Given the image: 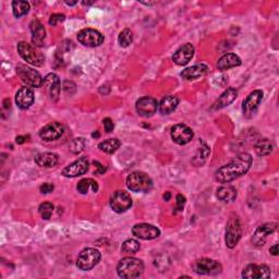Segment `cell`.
Returning <instances> with one entry per match:
<instances>
[{
    "instance_id": "cell-15",
    "label": "cell",
    "mask_w": 279,
    "mask_h": 279,
    "mask_svg": "<svg viewBox=\"0 0 279 279\" xmlns=\"http://www.w3.org/2000/svg\"><path fill=\"white\" fill-rule=\"evenodd\" d=\"M135 108L141 117L149 118L152 117L154 113L157 111L158 104L155 98L150 97V96H145V97H142L136 101Z\"/></svg>"
},
{
    "instance_id": "cell-14",
    "label": "cell",
    "mask_w": 279,
    "mask_h": 279,
    "mask_svg": "<svg viewBox=\"0 0 279 279\" xmlns=\"http://www.w3.org/2000/svg\"><path fill=\"white\" fill-rule=\"evenodd\" d=\"M278 224L276 223H269V224H264L260 227H258V229L255 230L254 235L252 237V244L256 248H261L263 247L266 239L270 235H272L273 232H275L277 230Z\"/></svg>"
},
{
    "instance_id": "cell-36",
    "label": "cell",
    "mask_w": 279,
    "mask_h": 279,
    "mask_svg": "<svg viewBox=\"0 0 279 279\" xmlns=\"http://www.w3.org/2000/svg\"><path fill=\"white\" fill-rule=\"evenodd\" d=\"M54 208H55V206L51 203L44 202V203L39 205L38 212H39V214H41V216L44 219L48 220V219H50L51 215H53V213H54Z\"/></svg>"
},
{
    "instance_id": "cell-49",
    "label": "cell",
    "mask_w": 279,
    "mask_h": 279,
    "mask_svg": "<svg viewBox=\"0 0 279 279\" xmlns=\"http://www.w3.org/2000/svg\"><path fill=\"white\" fill-rule=\"evenodd\" d=\"M82 3H83V4H88V5H90V4H93L94 2H87V1H83Z\"/></svg>"
},
{
    "instance_id": "cell-19",
    "label": "cell",
    "mask_w": 279,
    "mask_h": 279,
    "mask_svg": "<svg viewBox=\"0 0 279 279\" xmlns=\"http://www.w3.org/2000/svg\"><path fill=\"white\" fill-rule=\"evenodd\" d=\"M193 55H194V47L192 44L187 43L176 51L173 56V61L178 66H186V64H189Z\"/></svg>"
},
{
    "instance_id": "cell-2",
    "label": "cell",
    "mask_w": 279,
    "mask_h": 279,
    "mask_svg": "<svg viewBox=\"0 0 279 279\" xmlns=\"http://www.w3.org/2000/svg\"><path fill=\"white\" fill-rule=\"evenodd\" d=\"M144 271L143 262L135 258H124L118 263L117 273L119 277L126 279L138 278Z\"/></svg>"
},
{
    "instance_id": "cell-5",
    "label": "cell",
    "mask_w": 279,
    "mask_h": 279,
    "mask_svg": "<svg viewBox=\"0 0 279 279\" xmlns=\"http://www.w3.org/2000/svg\"><path fill=\"white\" fill-rule=\"evenodd\" d=\"M19 55L28 64L35 67H42L45 62V56L39 51L36 46L26 42H20L18 44Z\"/></svg>"
},
{
    "instance_id": "cell-20",
    "label": "cell",
    "mask_w": 279,
    "mask_h": 279,
    "mask_svg": "<svg viewBox=\"0 0 279 279\" xmlns=\"http://www.w3.org/2000/svg\"><path fill=\"white\" fill-rule=\"evenodd\" d=\"M34 93L30 88H21L15 94V104L21 109H27L34 102Z\"/></svg>"
},
{
    "instance_id": "cell-3",
    "label": "cell",
    "mask_w": 279,
    "mask_h": 279,
    "mask_svg": "<svg viewBox=\"0 0 279 279\" xmlns=\"http://www.w3.org/2000/svg\"><path fill=\"white\" fill-rule=\"evenodd\" d=\"M126 185L129 190L136 193H146L153 189L152 179L149 177V175L142 172H134L130 174L127 177Z\"/></svg>"
},
{
    "instance_id": "cell-21",
    "label": "cell",
    "mask_w": 279,
    "mask_h": 279,
    "mask_svg": "<svg viewBox=\"0 0 279 279\" xmlns=\"http://www.w3.org/2000/svg\"><path fill=\"white\" fill-rule=\"evenodd\" d=\"M30 30L32 33V42L34 46H44L45 37H46V31H45L44 25L38 20H33L30 24Z\"/></svg>"
},
{
    "instance_id": "cell-45",
    "label": "cell",
    "mask_w": 279,
    "mask_h": 279,
    "mask_svg": "<svg viewBox=\"0 0 279 279\" xmlns=\"http://www.w3.org/2000/svg\"><path fill=\"white\" fill-rule=\"evenodd\" d=\"M25 139H26L25 136H21V135H20V136H16L15 142H16V143H18V144H23L24 142H25Z\"/></svg>"
},
{
    "instance_id": "cell-48",
    "label": "cell",
    "mask_w": 279,
    "mask_h": 279,
    "mask_svg": "<svg viewBox=\"0 0 279 279\" xmlns=\"http://www.w3.org/2000/svg\"><path fill=\"white\" fill-rule=\"evenodd\" d=\"M92 136H93V138H99V133L97 132V131H96V132H94V133L92 134Z\"/></svg>"
},
{
    "instance_id": "cell-41",
    "label": "cell",
    "mask_w": 279,
    "mask_h": 279,
    "mask_svg": "<svg viewBox=\"0 0 279 279\" xmlns=\"http://www.w3.org/2000/svg\"><path fill=\"white\" fill-rule=\"evenodd\" d=\"M54 189H55L54 185L48 184V182H46V184H44V185H42L41 186H39V191H41L42 193H44V194H48V193L53 192Z\"/></svg>"
},
{
    "instance_id": "cell-9",
    "label": "cell",
    "mask_w": 279,
    "mask_h": 279,
    "mask_svg": "<svg viewBox=\"0 0 279 279\" xmlns=\"http://www.w3.org/2000/svg\"><path fill=\"white\" fill-rule=\"evenodd\" d=\"M104 39V35L94 28H83L78 34V41L87 47L100 46Z\"/></svg>"
},
{
    "instance_id": "cell-16",
    "label": "cell",
    "mask_w": 279,
    "mask_h": 279,
    "mask_svg": "<svg viewBox=\"0 0 279 279\" xmlns=\"http://www.w3.org/2000/svg\"><path fill=\"white\" fill-rule=\"evenodd\" d=\"M133 236L142 240H153L161 235V230L157 227L150 224H138L132 228Z\"/></svg>"
},
{
    "instance_id": "cell-34",
    "label": "cell",
    "mask_w": 279,
    "mask_h": 279,
    "mask_svg": "<svg viewBox=\"0 0 279 279\" xmlns=\"http://www.w3.org/2000/svg\"><path fill=\"white\" fill-rule=\"evenodd\" d=\"M133 41V33L131 32L129 28H124L123 31L120 32L118 36V43L121 47H129L130 44Z\"/></svg>"
},
{
    "instance_id": "cell-25",
    "label": "cell",
    "mask_w": 279,
    "mask_h": 279,
    "mask_svg": "<svg viewBox=\"0 0 279 279\" xmlns=\"http://www.w3.org/2000/svg\"><path fill=\"white\" fill-rule=\"evenodd\" d=\"M241 65L240 57L236 54H226L217 62V68L220 71L229 70L231 68L239 67Z\"/></svg>"
},
{
    "instance_id": "cell-38",
    "label": "cell",
    "mask_w": 279,
    "mask_h": 279,
    "mask_svg": "<svg viewBox=\"0 0 279 279\" xmlns=\"http://www.w3.org/2000/svg\"><path fill=\"white\" fill-rule=\"evenodd\" d=\"M186 205V197L182 194H178L176 197V206L174 208V214H178L182 212Z\"/></svg>"
},
{
    "instance_id": "cell-39",
    "label": "cell",
    "mask_w": 279,
    "mask_h": 279,
    "mask_svg": "<svg viewBox=\"0 0 279 279\" xmlns=\"http://www.w3.org/2000/svg\"><path fill=\"white\" fill-rule=\"evenodd\" d=\"M66 20V15L65 14H61V13H54L51 14L50 19H49V24L56 26L57 24L59 23V22H64Z\"/></svg>"
},
{
    "instance_id": "cell-44",
    "label": "cell",
    "mask_w": 279,
    "mask_h": 279,
    "mask_svg": "<svg viewBox=\"0 0 279 279\" xmlns=\"http://www.w3.org/2000/svg\"><path fill=\"white\" fill-rule=\"evenodd\" d=\"M270 252L274 255V256H277L278 255V244H274L271 249H270Z\"/></svg>"
},
{
    "instance_id": "cell-46",
    "label": "cell",
    "mask_w": 279,
    "mask_h": 279,
    "mask_svg": "<svg viewBox=\"0 0 279 279\" xmlns=\"http://www.w3.org/2000/svg\"><path fill=\"white\" fill-rule=\"evenodd\" d=\"M170 196H172V194H170V192L165 193V194H164V198H165V201H169V200H170Z\"/></svg>"
},
{
    "instance_id": "cell-7",
    "label": "cell",
    "mask_w": 279,
    "mask_h": 279,
    "mask_svg": "<svg viewBox=\"0 0 279 279\" xmlns=\"http://www.w3.org/2000/svg\"><path fill=\"white\" fill-rule=\"evenodd\" d=\"M16 73H18L21 81L26 84V87L39 88L42 87L44 82L41 75H39L36 70H34L32 68L24 65H19L16 67Z\"/></svg>"
},
{
    "instance_id": "cell-47",
    "label": "cell",
    "mask_w": 279,
    "mask_h": 279,
    "mask_svg": "<svg viewBox=\"0 0 279 279\" xmlns=\"http://www.w3.org/2000/svg\"><path fill=\"white\" fill-rule=\"evenodd\" d=\"M77 3H78L77 1H66V4H68V5H75Z\"/></svg>"
},
{
    "instance_id": "cell-18",
    "label": "cell",
    "mask_w": 279,
    "mask_h": 279,
    "mask_svg": "<svg viewBox=\"0 0 279 279\" xmlns=\"http://www.w3.org/2000/svg\"><path fill=\"white\" fill-rule=\"evenodd\" d=\"M65 133V127L59 122H50L39 131V136L44 141H56Z\"/></svg>"
},
{
    "instance_id": "cell-42",
    "label": "cell",
    "mask_w": 279,
    "mask_h": 279,
    "mask_svg": "<svg viewBox=\"0 0 279 279\" xmlns=\"http://www.w3.org/2000/svg\"><path fill=\"white\" fill-rule=\"evenodd\" d=\"M104 128H105V131L106 132H108V133H110L111 131L113 130V128H115V124H113V122H112V120L110 118H105L104 119Z\"/></svg>"
},
{
    "instance_id": "cell-17",
    "label": "cell",
    "mask_w": 279,
    "mask_h": 279,
    "mask_svg": "<svg viewBox=\"0 0 279 279\" xmlns=\"http://www.w3.org/2000/svg\"><path fill=\"white\" fill-rule=\"evenodd\" d=\"M242 277L246 279H265L271 277V269L267 265L250 264L242 272Z\"/></svg>"
},
{
    "instance_id": "cell-37",
    "label": "cell",
    "mask_w": 279,
    "mask_h": 279,
    "mask_svg": "<svg viewBox=\"0 0 279 279\" xmlns=\"http://www.w3.org/2000/svg\"><path fill=\"white\" fill-rule=\"evenodd\" d=\"M85 147V141L83 138H78L72 140V142L70 143V151L73 154H79L81 153Z\"/></svg>"
},
{
    "instance_id": "cell-13",
    "label": "cell",
    "mask_w": 279,
    "mask_h": 279,
    "mask_svg": "<svg viewBox=\"0 0 279 279\" xmlns=\"http://www.w3.org/2000/svg\"><path fill=\"white\" fill-rule=\"evenodd\" d=\"M88 170H89V161L87 157L83 156L77 159L76 162L70 164L69 166H67L64 170H62V175L67 178H76L84 175Z\"/></svg>"
},
{
    "instance_id": "cell-22",
    "label": "cell",
    "mask_w": 279,
    "mask_h": 279,
    "mask_svg": "<svg viewBox=\"0 0 279 279\" xmlns=\"http://www.w3.org/2000/svg\"><path fill=\"white\" fill-rule=\"evenodd\" d=\"M43 83L46 85L47 89H48L50 98L53 100L58 99L59 94H60V90H61L59 77L55 75V73H49V75L46 76V78L44 79Z\"/></svg>"
},
{
    "instance_id": "cell-30",
    "label": "cell",
    "mask_w": 279,
    "mask_h": 279,
    "mask_svg": "<svg viewBox=\"0 0 279 279\" xmlns=\"http://www.w3.org/2000/svg\"><path fill=\"white\" fill-rule=\"evenodd\" d=\"M77 189L80 193H81V194H87L90 190H92L93 192L96 193L98 190V185H97V182L93 179L85 178L79 182Z\"/></svg>"
},
{
    "instance_id": "cell-43",
    "label": "cell",
    "mask_w": 279,
    "mask_h": 279,
    "mask_svg": "<svg viewBox=\"0 0 279 279\" xmlns=\"http://www.w3.org/2000/svg\"><path fill=\"white\" fill-rule=\"evenodd\" d=\"M94 165H95V167L98 169V170H97V174L101 175V174H104V173L106 172V167H105V166H102V165H101L100 163L94 162Z\"/></svg>"
},
{
    "instance_id": "cell-4",
    "label": "cell",
    "mask_w": 279,
    "mask_h": 279,
    "mask_svg": "<svg viewBox=\"0 0 279 279\" xmlns=\"http://www.w3.org/2000/svg\"><path fill=\"white\" fill-rule=\"evenodd\" d=\"M242 236V226L241 221L236 214H231L226 226V246L229 249L236 248L239 240Z\"/></svg>"
},
{
    "instance_id": "cell-6",
    "label": "cell",
    "mask_w": 279,
    "mask_h": 279,
    "mask_svg": "<svg viewBox=\"0 0 279 279\" xmlns=\"http://www.w3.org/2000/svg\"><path fill=\"white\" fill-rule=\"evenodd\" d=\"M100 259H101V255L98 250H96L94 248H87L82 250L81 253L79 254L77 266L79 270L87 272L92 270L94 266L97 265L99 263Z\"/></svg>"
},
{
    "instance_id": "cell-29",
    "label": "cell",
    "mask_w": 279,
    "mask_h": 279,
    "mask_svg": "<svg viewBox=\"0 0 279 279\" xmlns=\"http://www.w3.org/2000/svg\"><path fill=\"white\" fill-rule=\"evenodd\" d=\"M254 150L258 155L266 156L270 155V154L274 151V144H273V142L269 139H261L256 142Z\"/></svg>"
},
{
    "instance_id": "cell-11",
    "label": "cell",
    "mask_w": 279,
    "mask_h": 279,
    "mask_svg": "<svg viewBox=\"0 0 279 279\" xmlns=\"http://www.w3.org/2000/svg\"><path fill=\"white\" fill-rule=\"evenodd\" d=\"M132 206V198L126 191H117L110 198V207L113 212L121 214Z\"/></svg>"
},
{
    "instance_id": "cell-31",
    "label": "cell",
    "mask_w": 279,
    "mask_h": 279,
    "mask_svg": "<svg viewBox=\"0 0 279 279\" xmlns=\"http://www.w3.org/2000/svg\"><path fill=\"white\" fill-rule=\"evenodd\" d=\"M121 145V142L118 139H108L100 142L98 149L106 154H113Z\"/></svg>"
},
{
    "instance_id": "cell-8",
    "label": "cell",
    "mask_w": 279,
    "mask_h": 279,
    "mask_svg": "<svg viewBox=\"0 0 279 279\" xmlns=\"http://www.w3.org/2000/svg\"><path fill=\"white\" fill-rule=\"evenodd\" d=\"M194 272L198 275H206V276H216L218 275L223 271L220 263L217 261L212 260V259H201L195 262L194 266Z\"/></svg>"
},
{
    "instance_id": "cell-27",
    "label": "cell",
    "mask_w": 279,
    "mask_h": 279,
    "mask_svg": "<svg viewBox=\"0 0 279 279\" xmlns=\"http://www.w3.org/2000/svg\"><path fill=\"white\" fill-rule=\"evenodd\" d=\"M178 104L179 99L176 97V96H166V97H164L161 100V102H159L158 110L162 115H169V113H172L174 110H176Z\"/></svg>"
},
{
    "instance_id": "cell-24",
    "label": "cell",
    "mask_w": 279,
    "mask_h": 279,
    "mask_svg": "<svg viewBox=\"0 0 279 279\" xmlns=\"http://www.w3.org/2000/svg\"><path fill=\"white\" fill-rule=\"evenodd\" d=\"M238 96V91L235 88H229L227 89L225 92L221 94L218 99L214 102L213 105V109L214 110H218V109H223V108L229 106L231 102H233L237 98Z\"/></svg>"
},
{
    "instance_id": "cell-35",
    "label": "cell",
    "mask_w": 279,
    "mask_h": 279,
    "mask_svg": "<svg viewBox=\"0 0 279 279\" xmlns=\"http://www.w3.org/2000/svg\"><path fill=\"white\" fill-rule=\"evenodd\" d=\"M208 155H209L208 146L206 144H204L203 146L200 147V149H198L193 163H194L196 166H200V165H202L205 161H206V158H207Z\"/></svg>"
},
{
    "instance_id": "cell-28",
    "label": "cell",
    "mask_w": 279,
    "mask_h": 279,
    "mask_svg": "<svg viewBox=\"0 0 279 279\" xmlns=\"http://www.w3.org/2000/svg\"><path fill=\"white\" fill-rule=\"evenodd\" d=\"M217 197L221 202L230 203L236 200L237 197V190L233 186H220L217 189Z\"/></svg>"
},
{
    "instance_id": "cell-33",
    "label": "cell",
    "mask_w": 279,
    "mask_h": 279,
    "mask_svg": "<svg viewBox=\"0 0 279 279\" xmlns=\"http://www.w3.org/2000/svg\"><path fill=\"white\" fill-rule=\"evenodd\" d=\"M140 250V243L134 239H128L122 243L121 252L124 254H135Z\"/></svg>"
},
{
    "instance_id": "cell-40",
    "label": "cell",
    "mask_w": 279,
    "mask_h": 279,
    "mask_svg": "<svg viewBox=\"0 0 279 279\" xmlns=\"http://www.w3.org/2000/svg\"><path fill=\"white\" fill-rule=\"evenodd\" d=\"M64 91L66 93L68 94H72V93H75L76 92V90H77V87H76V84L73 83L72 81H65L64 82Z\"/></svg>"
},
{
    "instance_id": "cell-12",
    "label": "cell",
    "mask_w": 279,
    "mask_h": 279,
    "mask_svg": "<svg viewBox=\"0 0 279 279\" xmlns=\"http://www.w3.org/2000/svg\"><path fill=\"white\" fill-rule=\"evenodd\" d=\"M263 95L264 94L261 90L253 91L252 93L249 94V96L243 100L242 104V111L244 117L252 118L255 115L262 99H263Z\"/></svg>"
},
{
    "instance_id": "cell-1",
    "label": "cell",
    "mask_w": 279,
    "mask_h": 279,
    "mask_svg": "<svg viewBox=\"0 0 279 279\" xmlns=\"http://www.w3.org/2000/svg\"><path fill=\"white\" fill-rule=\"evenodd\" d=\"M252 156L249 153H242L233 158L229 164L220 167L215 173V180L219 184H228L240 178L249 172L252 166Z\"/></svg>"
},
{
    "instance_id": "cell-32",
    "label": "cell",
    "mask_w": 279,
    "mask_h": 279,
    "mask_svg": "<svg viewBox=\"0 0 279 279\" xmlns=\"http://www.w3.org/2000/svg\"><path fill=\"white\" fill-rule=\"evenodd\" d=\"M12 11L15 18H21L22 15H25L30 11V3L26 1H21V0H16L12 2Z\"/></svg>"
},
{
    "instance_id": "cell-10",
    "label": "cell",
    "mask_w": 279,
    "mask_h": 279,
    "mask_svg": "<svg viewBox=\"0 0 279 279\" xmlns=\"http://www.w3.org/2000/svg\"><path fill=\"white\" fill-rule=\"evenodd\" d=\"M170 134H172L173 141L178 145H186L190 143L192 139L194 138V133H193L192 129L184 123L175 124L170 130Z\"/></svg>"
},
{
    "instance_id": "cell-26",
    "label": "cell",
    "mask_w": 279,
    "mask_h": 279,
    "mask_svg": "<svg viewBox=\"0 0 279 279\" xmlns=\"http://www.w3.org/2000/svg\"><path fill=\"white\" fill-rule=\"evenodd\" d=\"M35 163L39 167H43V168L55 167L57 163H58V155L55 153H49V152L37 154L35 156Z\"/></svg>"
},
{
    "instance_id": "cell-23",
    "label": "cell",
    "mask_w": 279,
    "mask_h": 279,
    "mask_svg": "<svg viewBox=\"0 0 279 279\" xmlns=\"http://www.w3.org/2000/svg\"><path fill=\"white\" fill-rule=\"evenodd\" d=\"M208 72V67L206 65H195L190 68H186L184 71L181 72V77L184 78L186 81H192V80H197L201 79L204 76H206Z\"/></svg>"
}]
</instances>
